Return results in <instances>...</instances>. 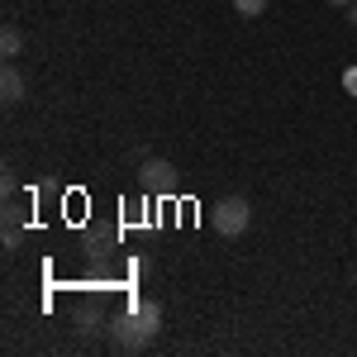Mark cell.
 Wrapping results in <instances>:
<instances>
[{
    "label": "cell",
    "instance_id": "cell-9",
    "mask_svg": "<svg viewBox=\"0 0 357 357\" xmlns=\"http://www.w3.org/2000/svg\"><path fill=\"white\" fill-rule=\"evenodd\" d=\"M329 5H353V0H329Z\"/></svg>",
    "mask_w": 357,
    "mask_h": 357
},
{
    "label": "cell",
    "instance_id": "cell-3",
    "mask_svg": "<svg viewBox=\"0 0 357 357\" xmlns=\"http://www.w3.org/2000/svg\"><path fill=\"white\" fill-rule=\"evenodd\" d=\"M138 186H143L148 195H172L176 191V172H172L167 158H143V167H138Z\"/></svg>",
    "mask_w": 357,
    "mask_h": 357
},
{
    "label": "cell",
    "instance_id": "cell-6",
    "mask_svg": "<svg viewBox=\"0 0 357 357\" xmlns=\"http://www.w3.org/2000/svg\"><path fill=\"white\" fill-rule=\"evenodd\" d=\"M234 10H238L243 20H257V15L267 10V0H234Z\"/></svg>",
    "mask_w": 357,
    "mask_h": 357
},
{
    "label": "cell",
    "instance_id": "cell-7",
    "mask_svg": "<svg viewBox=\"0 0 357 357\" xmlns=\"http://www.w3.org/2000/svg\"><path fill=\"white\" fill-rule=\"evenodd\" d=\"M343 86H348V96H357V67H348V72H343Z\"/></svg>",
    "mask_w": 357,
    "mask_h": 357
},
{
    "label": "cell",
    "instance_id": "cell-1",
    "mask_svg": "<svg viewBox=\"0 0 357 357\" xmlns=\"http://www.w3.org/2000/svg\"><path fill=\"white\" fill-rule=\"evenodd\" d=\"M105 333H110V343L119 353H143V348H153L158 333H162V305L158 301H134L124 314H114Z\"/></svg>",
    "mask_w": 357,
    "mask_h": 357
},
{
    "label": "cell",
    "instance_id": "cell-2",
    "mask_svg": "<svg viewBox=\"0 0 357 357\" xmlns=\"http://www.w3.org/2000/svg\"><path fill=\"white\" fill-rule=\"evenodd\" d=\"M248 220H252V205H248L243 195H224L220 205L210 210V224L220 229L224 238H238V234H248Z\"/></svg>",
    "mask_w": 357,
    "mask_h": 357
},
{
    "label": "cell",
    "instance_id": "cell-4",
    "mask_svg": "<svg viewBox=\"0 0 357 357\" xmlns=\"http://www.w3.org/2000/svg\"><path fill=\"white\" fill-rule=\"evenodd\" d=\"M0 100H5V105H20V100H24V77H20L15 67H5V77H0Z\"/></svg>",
    "mask_w": 357,
    "mask_h": 357
},
{
    "label": "cell",
    "instance_id": "cell-5",
    "mask_svg": "<svg viewBox=\"0 0 357 357\" xmlns=\"http://www.w3.org/2000/svg\"><path fill=\"white\" fill-rule=\"evenodd\" d=\"M0 53H5V62H15V57L24 53V33L15 24H5V33H0Z\"/></svg>",
    "mask_w": 357,
    "mask_h": 357
},
{
    "label": "cell",
    "instance_id": "cell-8",
    "mask_svg": "<svg viewBox=\"0 0 357 357\" xmlns=\"http://www.w3.org/2000/svg\"><path fill=\"white\" fill-rule=\"evenodd\" d=\"M348 20H353V29H357V0H353V5H348Z\"/></svg>",
    "mask_w": 357,
    "mask_h": 357
}]
</instances>
